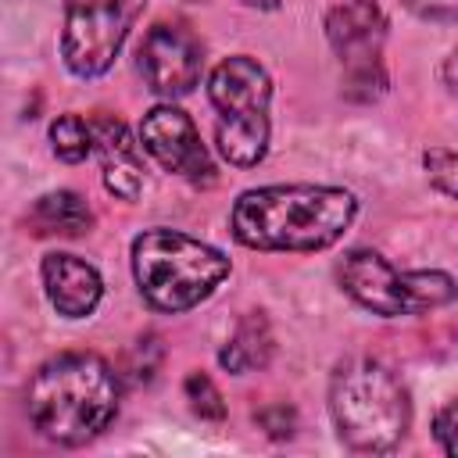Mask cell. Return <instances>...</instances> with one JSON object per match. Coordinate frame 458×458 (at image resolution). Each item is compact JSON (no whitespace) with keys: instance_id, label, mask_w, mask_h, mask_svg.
<instances>
[{"instance_id":"ac0fdd59","label":"cell","mask_w":458,"mask_h":458,"mask_svg":"<svg viewBox=\"0 0 458 458\" xmlns=\"http://www.w3.org/2000/svg\"><path fill=\"white\" fill-rule=\"evenodd\" d=\"M433 433H437L440 447H444L447 454L458 458V401H451V404H444V408L437 411V419H433Z\"/></svg>"},{"instance_id":"2e32d148","label":"cell","mask_w":458,"mask_h":458,"mask_svg":"<svg viewBox=\"0 0 458 458\" xmlns=\"http://www.w3.org/2000/svg\"><path fill=\"white\" fill-rule=\"evenodd\" d=\"M186 401H190V408H193L200 419H222V415H225L222 394H218V386H215L204 372H190V376H186Z\"/></svg>"},{"instance_id":"52a82bcc","label":"cell","mask_w":458,"mask_h":458,"mask_svg":"<svg viewBox=\"0 0 458 458\" xmlns=\"http://www.w3.org/2000/svg\"><path fill=\"white\" fill-rule=\"evenodd\" d=\"M143 7L147 0H68L61 32V57L68 72L79 79L104 75Z\"/></svg>"},{"instance_id":"4fadbf2b","label":"cell","mask_w":458,"mask_h":458,"mask_svg":"<svg viewBox=\"0 0 458 458\" xmlns=\"http://www.w3.org/2000/svg\"><path fill=\"white\" fill-rule=\"evenodd\" d=\"M93 225L89 204L72 190L43 193L29 211V229L36 236H79Z\"/></svg>"},{"instance_id":"3957f363","label":"cell","mask_w":458,"mask_h":458,"mask_svg":"<svg viewBox=\"0 0 458 458\" xmlns=\"http://www.w3.org/2000/svg\"><path fill=\"white\" fill-rule=\"evenodd\" d=\"M336 433L354 451H390L411 422V401L397 372L376 358H347L329 379Z\"/></svg>"},{"instance_id":"5b68a950","label":"cell","mask_w":458,"mask_h":458,"mask_svg":"<svg viewBox=\"0 0 458 458\" xmlns=\"http://www.w3.org/2000/svg\"><path fill=\"white\" fill-rule=\"evenodd\" d=\"M208 97L218 111L215 143L229 165L250 168L268 150V72L254 57H225L208 79Z\"/></svg>"},{"instance_id":"ffe728a7","label":"cell","mask_w":458,"mask_h":458,"mask_svg":"<svg viewBox=\"0 0 458 458\" xmlns=\"http://www.w3.org/2000/svg\"><path fill=\"white\" fill-rule=\"evenodd\" d=\"M258 422L265 426L268 437H290L297 419H293V408H286V404H268V408L258 411Z\"/></svg>"},{"instance_id":"9a60e30c","label":"cell","mask_w":458,"mask_h":458,"mask_svg":"<svg viewBox=\"0 0 458 458\" xmlns=\"http://www.w3.org/2000/svg\"><path fill=\"white\" fill-rule=\"evenodd\" d=\"M50 147H54V154H57L61 161H68V165L82 161V157L97 147V140H93V122H82L79 114H61V118L50 125Z\"/></svg>"},{"instance_id":"6da1fadb","label":"cell","mask_w":458,"mask_h":458,"mask_svg":"<svg viewBox=\"0 0 458 458\" xmlns=\"http://www.w3.org/2000/svg\"><path fill=\"white\" fill-rule=\"evenodd\" d=\"M358 200L344 186H258L236 197L229 229L250 250H322L336 243L354 222Z\"/></svg>"},{"instance_id":"5bb4252c","label":"cell","mask_w":458,"mask_h":458,"mask_svg":"<svg viewBox=\"0 0 458 458\" xmlns=\"http://www.w3.org/2000/svg\"><path fill=\"white\" fill-rule=\"evenodd\" d=\"M268 354H272V333H268L265 318L261 315H247L240 322V329L233 333V340L222 347L218 361H222V369L243 376L250 369H261L268 361Z\"/></svg>"},{"instance_id":"d6986e66","label":"cell","mask_w":458,"mask_h":458,"mask_svg":"<svg viewBox=\"0 0 458 458\" xmlns=\"http://www.w3.org/2000/svg\"><path fill=\"white\" fill-rule=\"evenodd\" d=\"M401 4L426 21H458V0H401Z\"/></svg>"},{"instance_id":"9c48e42d","label":"cell","mask_w":458,"mask_h":458,"mask_svg":"<svg viewBox=\"0 0 458 458\" xmlns=\"http://www.w3.org/2000/svg\"><path fill=\"white\" fill-rule=\"evenodd\" d=\"M140 72L161 97H182L200 79V47L186 29L154 25L140 43Z\"/></svg>"},{"instance_id":"277c9868","label":"cell","mask_w":458,"mask_h":458,"mask_svg":"<svg viewBox=\"0 0 458 458\" xmlns=\"http://www.w3.org/2000/svg\"><path fill=\"white\" fill-rule=\"evenodd\" d=\"M132 276L157 311H190L229 276V258L186 233L147 229L132 240Z\"/></svg>"},{"instance_id":"7a4b0ae2","label":"cell","mask_w":458,"mask_h":458,"mask_svg":"<svg viewBox=\"0 0 458 458\" xmlns=\"http://www.w3.org/2000/svg\"><path fill=\"white\" fill-rule=\"evenodd\" d=\"M122 383L114 369L86 351H68L43 361L25 390L29 422L54 444L79 447L114 419Z\"/></svg>"},{"instance_id":"ba28073f","label":"cell","mask_w":458,"mask_h":458,"mask_svg":"<svg viewBox=\"0 0 458 458\" xmlns=\"http://www.w3.org/2000/svg\"><path fill=\"white\" fill-rule=\"evenodd\" d=\"M140 143L165 172H175L193 186L215 182V165H211V157L200 143V132L186 111H179L172 104L150 107L140 125Z\"/></svg>"},{"instance_id":"8fae6325","label":"cell","mask_w":458,"mask_h":458,"mask_svg":"<svg viewBox=\"0 0 458 458\" xmlns=\"http://www.w3.org/2000/svg\"><path fill=\"white\" fill-rule=\"evenodd\" d=\"M39 272H43V286H47V297L57 308V315L86 318L100 304L104 283H100V272L89 261H82L75 254H64V250H54V254L43 258Z\"/></svg>"},{"instance_id":"e0dca14e","label":"cell","mask_w":458,"mask_h":458,"mask_svg":"<svg viewBox=\"0 0 458 458\" xmlns=\"http://www.w3.org/2000/svg\"><path fill=\"white\" fill-rule=\"evenodd\" d=\"M422 165H426V175L437 190H444L447 197L458 200V154L451 150H440V147H429L422 154Z\"/></svg>"},{"instance_id":"8992f818","label":"cell","mask_w":458,"mask_h":458,"mask_svg":"<svg viewBox=\"0 0 458 458\" xmlns=\"http://www.w3.org/2000/svg\"><path fill=\"white\" fill-rule=\"evenodd\" d=\"M336 276H340L344 293H351L361 308H369L372 315H383V318L422 315V311H433V308L454 301V293H458V286L447 272H433V268L397 272L383 254H376L369 247L347 250Z\"/></svg>"},{"instance_id":"30bf717a","label":"cell","mask_w":458,"mask_h":458,"mask_svg":"<svg viewBox=\"0 0 458 458\" xmlns=\"http://www.w3.org/2000/svg\"><path fill=\"white\" fill-rule=\"evenodd\" d=\"M326 36L347 72L354 68H372L379 64V43L386 36V18L376 0H347L329 11L326 18Z\"/></svg>"},{"instance_id":"7c38bea8","label":"cell","mask_w":458,"mask_h":458,"mask_svg":"<svg viewBox=\"0 0 458 458\" xmlns=\"http://www.w3.org/2000/svg\"><path fill=\"white\" fill-rule=\"evenodd\" d=\"M93 140H97V154L104 165V186L122 200H136L143 190V161H140V147L132 143L125 122L97 118Z\"/></svg>"},{"instance_id":"44dd1931","label":"cell","mask_w":458,"mask_h":458,"mask_svg":"<svg viewBox=\"0 0 458 458\" xmlns=\"http://www.w3.org/2000/svg\"><path fill=\"white\" fill-rule=\"evenodd\" d=\"M243 4H258V0H243Z\"/></svg>"}]
</instances>
